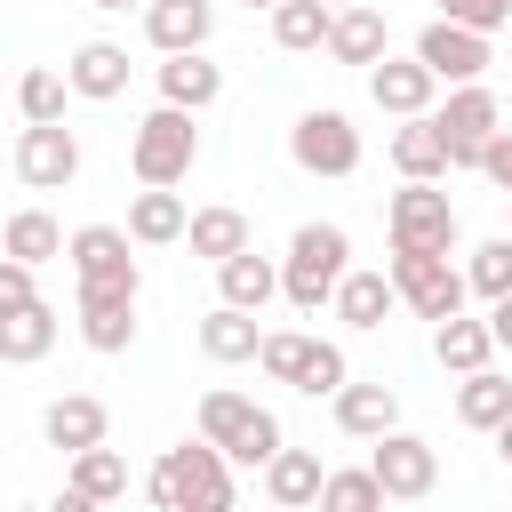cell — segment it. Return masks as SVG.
<instances>
[{"label": "cell", "mask_w": 512, "mask_h": 512, "mask_svg": "<svg viewBox=\"0 0 512 512\" xmlns=\"http://www.w3.org/2000/svg\"><path fill=\"white\" fill-rule=\"evenodd\" d=\"M152 504H168V512H224L232 504V456L200 432V440H176L160 464H152Z\"/></svg>", "instance_id": "obj_1"}, {"label": "cell", "mask_w": 512, "mask_h": 512, "mask_svg": "<svg viewBox=\"0 0 512 512\" xmlns=\"http://www.w3.org/2000/svg\"><path fill=\"white\" fill-rule=\"evenodd\" d=\"M344 272H352V240H344V224H296L288 264H280V296H288L296 312H320V304H336Z\"/></svg>", "instance_id": "obj_2"}, {"label": "cell", "mask_w": 512, "mask_h": 512, "mask_svg": "<svg viewBox=\"0 0 512 512\" xmlns=\"http://www.w3.org/2000/svg\"><path fill=\"white\" fill-rule=\"evenodd\" d=\"M192 160H200V128H192L184 104L160 96V112H144L136 136H128V168H136V184H184Z\"/></svg>", "instance_id": "obj_3"}, {"label": "cell", "mask_w": 512, "mask_h": 512, "mask_svg": "<svg viewBox=\"0 0 512 512\" xmlns=\"http://www.w3.org/2000/svg\"><path fill=\"white\" fill-rule=\"evenodd\" d=\"M392 280H400V304L416 320H432V328L456 320L464 296H472V272H456L448 248H392Z\"/></svg>", "instance_id": "obj_4"}, {"label": "cell", "mask_w": 512, "mask_h": 512, "mask_svg": "<svg viewBox=\"0 0 512 512\" xmlns=\"http://www.w3.org/2000/svg\"><path fill=\"white\" fill-rule=\"evenodd\" d=\"M200 432H208L232 464H272V456H280V416L256 408V400H240V392H208V400H200Z\"/></svg>", "instance_id": "obj_5"}, {"label": "cell", "mask_w": 512, "mask_h": 512, "mask_svg": "<svg viewBox=\"0 0 512 512\" xmlns=\"http://www.w3.org/2000/svg\"><path fill=\"white\" fill-rule=\"evenodd\" d=\"M384 232H392V248H456V208H448L440 176H408L384 200Z\"/></svg>", "instance_id": "obj_6"}, {"label": "cell", "mask_w": 512, "mask_h": 512, "mask_svg": "<svg viewBox=\"0 0 512 512\" xmlns=\"http://www.w3.org/2000/svg\"><path fill=\"white\" fill-rule=\"evenodd\" d=\"M288 160H296L304 176H352V168H360V128H352L344 112L312 104V112H296V128H288Z\"/></svg>", "instance_id": "obj_7"}, {"label": "cell", "mask_w": 512, "mask_h": 512, "mask_svg": "<svg viewBox=\"0 0 512 512\" xmlns=\"http://www.w3.org/2000/svg\"><path fill=\"white\" fill-rule=\"evenodd\" d=\"M72 176H80V136L64 120H24V136H16V184L64 192Z\"/></svg>", "instance_id": "obj_8"}, {"label": "cell", "mask_w": 512, "mask_h": 512, "mask_svg": "<svg viewBox=\"0 0 512 512\" xmlns=\"http://www.w3.org/2000/svg\"><path fill=\"white\" fill-rule=\"evenodd\" d=\"M416 56L448 80V88H464V80H480L488 64H496V48H488V32L480 24H456V16H432L424 32H416Z\"/></svg>", "instance_id": "obj_9"}, {"label": "cell", "mask_w": 512, "mask_h": 512, "mask_svg": "<svg viewBox=\"0 0 512 512\" xmlns=\"http://www.w3.org/2000/svg\"><path fill=\"white\" fill-rule=\"evenodd\" d=\"M136 288L144 280H80V336H88V352H128L136 344Z\"/></svg>", "instance_id": "obj_10"}, {"label": "cell", "mask_w": 512, "mask_h": 512, "mask_svg": "<svg viewBox=\"0 0 512 512\" xmlns=\"http://www.w3.org/2000/svg\"><path fill=\"white\" fill-rule=\"evenodd\" d=\"M368 464H376V480H384L392 504H424V496L440 488V456H432V440H416V432H400V424L376 440Z\"/></svg>", "instance_id": "obj_11"}, {"label": "cell", "mask_w": 512, "mask_h": 512, "mask_svg": "<svg viewBox=\"0 0 512 512\" xmlns=\"http://www.w3.org/2000/svg\"><path fill=\"white\" fill-rule=\"evenodd\" d=\"M440 128H448V160H456V168H480L488 136L504 128V104H496L480 80H464V88H448V104H440Z\"/></svg>", "instance_id": "obj_12"}, {"label": "cell", "mask_w": 512, "mask_h": 512, "mask_svg": "<svg viewBox=\"0 0 512 512\" xmlns=\"http://www.w3.org/2000/svg\"><path fill=\"white\" fill-rule=\"evenodd\" d=\"M432 88H440V72H432L424 56H384V64H368V96H376V112H392V120L432 112Z\"/></svg>", "instance_id": "obj_13"}, {"label": "cell", "mask_w": 512, "mask_h": 512, "mask_svg": "<svg viewBox=\"0 0 512 512\" xmlns=\"http://www.w3.org/2000/svg\"><path fill=\"white\" fill-rule=\"evenodd\" d=\"M128 240L136 232H120V224H80L72 232V280H136V256H128Z\"/></svg>", "instance_id": "obj_14"}, {"label": "cell", "mask_w": 512, "mask_h": 512, "mask_svg": "<svg viewBox=\"0 0 512 512\" xmlns=\"http://www.w3.org/2000/svg\"><path fill=\"white\" fill-rule=\"evenodd\" d=\"M40 432H48V448H64V456H80V448H96V440L112 432V408H104L96 392H64V400H48V416H40Z\"/></svg>", "instance_id": "obj_15"}, {"label": "cell", "mask_w": 512, "mask_h": 512, "mask_svg": "<svg viewBox=\"0 0 512 512\" xmlns=\"http://www.w3.org/2000/svg\"><path fill=\"white\" fill-rule=\"evenodd\" d=\"M208 32H216V8H208V0H152V8H144V40H152L160 56L208 48Z\"/></svg>", "instance_id": "obj_16"}, {"label": "cell", "mask_w": 512, "mask_h": 512, "mask_svg": "<svg viewBox=\"0 0 512 512\" xmlns=\"http://www.w3.org/2000/svg\"><path fill=\"white\" fill-rule=\"evenodd\" d=\"M64 80H72V96L112 104V96L128 88V48H112V40H80V48H72V64H64Z\"/></svg>", "instance_id": "obj_17"}, {"label": "cell", "mask_w": 512, "mask_h": 512, "mask_svg": "<svg viewBox=\"0 0 512 512\" xmlns=\"http://www.w3.org/2000/svg\"><path fill=\"white\" fill-rule=\"evenodd\" d=\"M128 232H136V248H168V240L192 232V208L176 200V184H144L128 200Z\"/></svg>", "instance_id": "obj_18"}, {"label": "cell", "mask_w": 512, "mask_h": 512, "mask_svg": "<svg viewBox=\"0 0 512 512\" xmlns=\"http://www.w3.org/2000/svg\"><path fill=\"white\" fill-rule=\"evenodd\" d=\"M48 344H56V312L32 296V304H0V360L8 368H32V360H48Z\"/></svg>", "instance_id": "obj_19"}, {"label": "cell", "mask_w": 512, "mask_h": 512, "mask_svg": "<svg viewBox=\"0 0 512 512\" xmlns=\"http://www.w3.org/2000/svg\"><path fill=\"white\" fill-rule=\"evenodd\" d=\"M392 32H384V8H368V0H352V8H336V32H328V56L336 64H384L392 48H384Z\"/></svg>", "instance_id": "obj_20"}, {"label": "cell", "mask_w": 512, "mask_h": 512, "mask_svg": "<svg viewBox=\"0 0 512 512\" xmlns=\"http://www.w3.org/2000/svg\"><path fill=\"white\" fill-rule=\"evenodd\" d=\"M392 168H400V176H448V168H456V160H448V128H440V112L400 120V136H392Z\"/></svg>", "instance_id": "obj_21"}, {"label": "cell", "mask_w": 512, "mask_h": 512, "mask_svg": "<svg viewBox=\"0 0 512 512\" xmlns=\"http://www.w3.org/2000/svg\"><path fill=\"white\" fill-rule=\"evenodd\" d=\"M160 96H168V104H184V112H208V104L224 96V72H216L200 48H176V56L160 64Z\"/></svg>", "instance_id": "obj_22"}, {"label": "cell", "mask_w": 512, "mask_h": 512, "mask_svg": "<svg viewBox=\"0 0 512 512\" xmlns=\"http://www.w3.org/2000/svg\"><path fill=\"white\" fill-rule=\"evenodd\" d=\"M200 352H208V360H224V368H232V360H256V352H264L256 312H248V304H216V312L200 320Z\"/></svg>", "instance_id": "obj_23"}, {"label": "cell", "mask_w": 512, "mask_h": 512, "mask_svg": "<svg viewBox=\"0 0 512 512\" xmlns=\"http://www.w3.org/2000/svg\"><path fill=\"white\" fill-rule=\"evenodd\" d=\"M336 424H344L352 440H384V432L400 424V392H392V384H344V392H336Z\"/></svg>", "instance_id": "obj_24"}, {"label": "cell", "mask_w": 512, "mask_h": 512, "mask_svg": "<svg viewBox=\"0 0 512 512\" xmlns=\"http://www.w3.org/2000/svg\"><path fill=\"white\" fill-rule=\"evenodd\" d=\"M320 488H328V472H320V456H312V448H280V456L264 464V496H272L280 512L320 504Z\"/></svg>", "instance_id": "obj_25"}, {"label": "cell", "mask_w": 512, "mask_h": 512, "mask_svg": "<svg viewBox=\"0 0 512 512\" xmlns=\"http://www.w3.org/2000/svg\"><path fill=\"white\" fill-rule=\"evenodd\" d=\"M328 32H336V0H280L272 8V48H288V56L328 48Z\"/></svg>", "instance_id": "obj_26"}, {"label": "cell", "mask_w": 512, "mask_h": 512, "mask_svg": "<svg viewBox=\"0 0 512 512\" xmlns=\"http://www.w3.org/2000/svg\"><path fill=\"white\" fill-rule=\"evenodd\" d=\"M216 288H224V304L264 312V304L280 296V264H272V256H256V248H240V256H224V264H216Z\"/></svg>", "instance_id": "obj_27"}, {"label": "cell", "mask_w": 512, "mask_h": 512, "mask_svg": "<svg viewBox=\"0 0 512 512\" xmlns=\"http://www.w3.org/2000/svg\"><path fill=\"white\" fill-rule=\"evenodd\" d=\"M392 304H400V280L392 272H344V288H336V320L344 328H384Z\"/></svg>", "instance_id": "obj_28"}, {"label": "cell", "mask_w": 512, "mask_h": 512, "mask_svg": "<svg viewBox=\"0 0 512 512\" xmlns=\"http://www.w3.org/2000/svg\"><path fill=\"white\" fill-rule=\"evenodd\" d=\"M432 352H440V368L472 376V368H488L504 344H496V328H488V320H464V312H456V320H440V328H432Z\"/></svg>", "instance_id": "obj_29"}, {"label": "cell", "mask_w": 512, "mask_h": 512, "mask_svg": "<svg viewBox=\"0 0 512 512\" xmlns=\"http://www.w3.org/2000/svg\"><path fill=\"white\" fill-rule=\"evenodd\" d=\"M512 416V376H496V368H472L464 384H456V424H472V432H496Z\"/></svg>", "instance_id": "obj_30"}, {"label": "cell", "mask_w": 512, "mask_h": 512, "mask_svg": "<svg viewBox=\"0 0 512 512\" xmlns=\"http://www.w3.org/2000/svg\"><path fill=\"white\" fill-rule=\"evenodd\" d=\"M192 256H208V264H224V256H240V248H256L248 240V216L240 208H192Z\"/></svg>", "instance_id": "obj_31"}, {"label": "cell", "mask_w": 512, "mask_h": 512, "mask_svg": "<svg viewBox=\"0 0 512 512\" xmlns=\"http://www.w3.org/2000/svg\"><path fill=\"white\" fill-rule=\"evenodd\" d=\"M72 240H64V224L48 216V208H16L8 216V256H24V264H48V256H64Z\"/></svg>", "instance_id": "obj_32"}, {"label": "cell", "mask_w": 512, "mask_h": 512, "mask_svg": "<svg viewBox=\"0 0 512 512\" xmlns=\"http://www.w3.org/2000/svg\"><path fill=\"white\" fill-rule=\"evenodd\" d=\"M72 488H80L88 504H120V496H128V464L96 440V448H80V456H72Z\"/></svg>", "instance_id": "obj_33"}, {"label": "cell", "mask_w": 512, "mask_h": 512, "mask_svg": "<svg viewBox=\"0 0 512 512\" xmlns=\"http://www.w3.org/2000/svg\"><path fill=\"white\" fill-rule=\"evenodd\" d=\"M344 384H352V368H344V344H320V336H312V352H304V376H296V392H304V400H336Z\"/></svg>", "instance_id": "obj_34"}, {"label": "cell", "mask_w": 512, "mask_h": 512, "mask_svg": "<svg viewBox=\"0 0 512 512\" xmlns=\"http://www.w3.org/2000/svg\"><path fill=\"white\" fill-rule=\"evenodd\" d=\"M464 272H472V296H488V304H496V296H512V232H496V240H480Z\"/></svg>", "instance_id": "obj_35"}, {"label": "cell", "mask_w": 512, "mask_h": 512, "mask_svg": "<svg viewBox=\"0 0 512 512\" xmlns=\"http://www.w3.org/2000/svg\"><path fill=\"white\" fill-rule=\"evenodd\" d=\"M320 504H328V512H376V504H392V496H384V480H376V464H368V472H328Z\"/></svg>", "instance_id": "obj_36"}, {"label": "cell", "mask_w": 512, "mask_h": 512, "mask_svg": "<svg viewBox=\"0 0 512 512\" xmlns=\"http://www.w3.org/2000/svg\"><path fill=\"white\" fill-rule=\"evenodd\" d=\"M64 88H72V80H56L48 64H32V72L16 80V112H24V120H64Z\"/></svg>", "instance_id": "obj_37"}, {"label": "cell", "mask_w": 512, "mask_h": 512, "mask_svg": "<svg viewBox=\"0 0 512 512\" xmlns=\"http://www.w3.org/2000/svg\"><path fill=\"white\" fill-rule=\"evenodd\" d=\"M304 352H312V336H296V328H272L256 360H264V376H272V384H296V376H304Z\"/></svg>", "instance_id": "obj_38"}, {"label": "cell", "mask_w": 512, "mask_h": 512, "mask_svg": "<svg viewBox=\"0 0 512 512\" xmlns=\"http://www.w3.org/2000/svg\"><path fill=\"white\" fill-rule=\"evenodd\" d=\"M440 16H456V24H480V32H496V24H512V0H440Z\"/></svg>", "instance_id": "obj_39"}, {"label": "cell", "mask_w": 512, "mask_h": 512, "mask_svg": "<svg viewBox=\"0 0 512 512\" xmlns=\"http://www.w3.org/2000/svg\"><path fill=\"white\" fill-rule=\"evenodd\" d=\"M480 176H488L496 192H512V128H496V136H488V152H480Z\"/></svg>", "instance_id": "obj_40"}, {"label": "cell", "mask_w": 512, "mask_h": 512, "mask_svg": "<svg viewBox=\"0 0 512 512\" xmlns=\"http://www.w3.org/2000/svg\"><path fill=\"white\" fill-rule=\"evenodd\" d=\"M0 304H32V264H24V256L0 264Z\"/></svg>", "instance_id": "obj_41"}, {"label": "cell", "mask_w": 512, "mask_h": 512, "mask_svg": "<svg viewBox=\"0 0 512 512\" xmlns=\"http://www.w3.org/2000/svg\"><path fill=\"white\" fill-rule=\"evenodd\" d=\"M488 328H496V344L512 352V296H496V304H488Z\"/></svg>", "instance_id": "obj_42"}, {"label": "cell", "mask_w": 512, "mask_h": 512, "mask_svg": "<svg viewBox=\"0 0 512 512\" xmlns=\"http://www.w3.org/2000/svg\"><path fill=\"white\" fill-rule=\"evenodd\" d=\"M496 456H504V464H512V416H504V424H496Z\"/></svg>", "instance_id": "obj_43"}, {"label": "cell", "mask_w": 512, "mask_h": 512, "mask_svg": "<svg viewBox=\"0 0 512 512\" xmlns=\"http://www.w3.org/2000/svg\"><path fill=\"white\" fill-rule=\"evenodd\" d=\"M88 8H112V16H128V8H152V0H88Z\"/></svg>", "instance_id": "obj_44"}, {"label": "cell", "mask_w": 512, "mask_h": 512, "mask_svg": "<svg viewBox=\"0 0 512 512\" xmlns=\"http://www.w3.org/2000/svg\"><path fill=\"white\" fill-rule=\"evenodd\" d=\"M248 8H280V0H248Z\"/></svg>", "instance_id": "obj_45"}, {"label": "cell", "mask_w": 512, "mask_h": 512, "mask_svg": "<svg viewBox=\"0 0 512 512\" xmlns=\"http://www.w3.org/2000/svg\"><path fill=\"white\" fill-rule=\"evenodd\" d=\"M336 8H352V0H336Z\"/></svg>", "instance_id": "obj_46"}, {"label": "cell", "mask_w": 512, "mask_h": 512, "mask_svg": "<svg viewBox=\"0 0 512 512\" xmlns=\"http://www.w3.org/2000/svg\"><path fill=\"white\" fill-rule=\"evenodd\" d=\"M504 200H512V192H504Z\"/></svg>", "instance_id": "obj_47"}]
</instances>
